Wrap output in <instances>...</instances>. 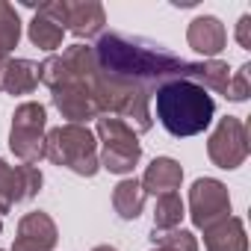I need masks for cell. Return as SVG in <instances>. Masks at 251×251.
Listing matches in <instances>:
<instances>
[{"instance_id": "cell-2", "label": "cell", "mask_w": 251, "mask_h": 251, "mask_svg": "<svg viewBox=\"0 0 251 251\" xmlns=\"http://www.w3.org/2000/svg\"><path fill=\"white\" fill-rule=\"evenodd\" d=\"M189 39H192L195 50H201V53H216L219 45H222V27H219L216 18H198L195 27H192V33H189Z\"/></svg>"}, {"instance_id": "cell-3", "label": "cell", "mask_w": 251, "mask_h": 251, "mask_svg": "<svg viewBox=\"0 0 251 251\" xmlns=\"http://www.w3.org/2000/svg\"><path fill=\"white\" fill-rule=\"evenodd\" d=\"M50 24L53 21H48L45 15H36V21H33V42L39 45V48H53L56 45V39H59V30H50Z\"/></svg>"}, {"instance_id": "cell-1", "label": "cell", "mask_w": 251, "mask_h": 251, "mask_svg": "<svg viewBox=\"0 0 251 251\" xmlns=\"http://www.w3.org/2000/svg\"><path fill=\"white\" fill-rule=\"evenodd\" d=\"M213 112H216V103L210 92L189 77L169 80L157 89V118L177 139L207 130Z\"/></svg>"}]
</instances>
